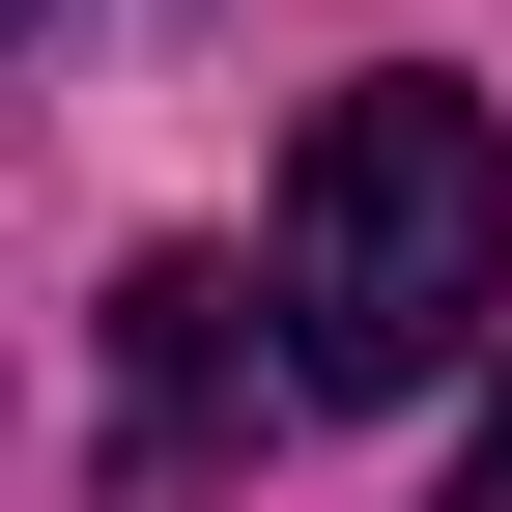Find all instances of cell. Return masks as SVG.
Segmentation results:
<instances>
[{"label": "cell", "instance_id": "6da1fadb", "mask_svg": "<svg viewBox=\"0 0 512 512\" xmlns=\"http://www.w3.org/2000/svg\"><path fill=\"white\" fill-rule=\"evenodd\" d=\"M484 285H512V114L427 86V57L313 86V143H285V399H427L484 342Z\"/></svg>", "mask_w": 512, "mask_h": 512}, {"label": "cell", "instance_id": "7a4b0ae2", "mask_svg": "<svg viewBox=\"0 0 512 512\" xmlns=\"http://www.w3.org/2000/svg\"><path fill=\"white\" fill-rule=\"evenodd\" d=\"M114 370H143V456H200V427L256 399V285L228 256H143V285H114Z\"/></svg>", "mask_w": 512, "mask_h": 512}, {"label": "cell", "instance_id": "3957f363", "mask_svg": "<svg viewBox=\"0 0 512 512\" xmlns=\"http://www.w3.org/2000/svg\"><path fill=\"white\" fill-rule=\"evenodd\" d=\"M427 512H512V399H484V427H456V484H427Z\"/></svg>", "mask_w": 512, "mask_h": 512}, {"label": "cell", "instance_id": "277c9868", "mask_svg": "<svg viewBox=\"0 0 512 512\" xmlns=\"http://www.w3.org/2000/svg\"><path fill=\"white\" fill-rule=\"evenodd\" d=\"M0 29H29V0H0Z\"/></svg>", "mask_w": 512, "mask_h": 512}]
</instances>
